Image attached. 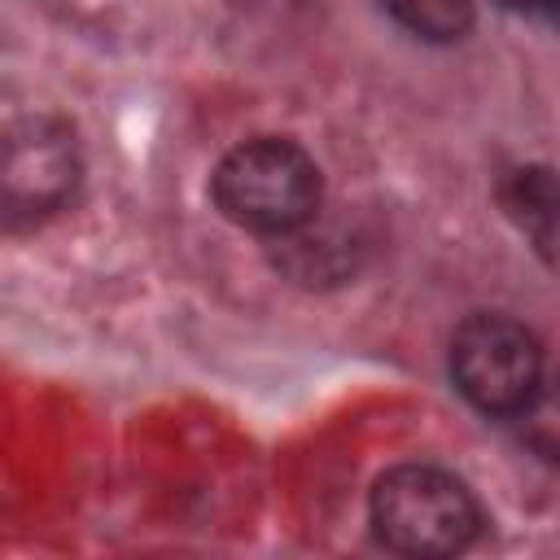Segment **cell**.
Masks as SVG:
<instances>
[{
    "label": "cell",
    "mask_w": 560,
    "mask_h": 560,
    "mask_svg": "<svg viewBox=\"0 0 560 560\" xmlns=\"http://www.w3.org/2000/svg\"><path fill=\"white\" fill-rule=\"evenodd\" d=\"M398 26L429 44H455L472 31V0H381Z\"/></svg>",
    "instance_id": "52a82bcc"
},
{
    "label": "cell",
    "mask_w": 560,
    "mask_h": 560,
    "mask_svg": "<svg viewBox=\"0 0 560 560\" xmlns=\"http://www.w3.org/2000/svg\"><path fill=\"white\" fill-rule=\"evenodd\" d=\"M372 534L381 547L411 556V560H438L459 556L477 542L486 512L468 481L438 464H394L376 477L368 499Z\"/></svg>",
    "instance_id": "6da1fadb"
},
{
    "label": "cell",
    "mask_w": 560,
    "mask_h": 560,
    "mask_svg": "<svg viewBox=\"0 0 560 560\" xmlns=\"http://www.w3.org/2000/svg\"><path fill=\"white\" fill-rule=\"evenodd\" d=\"M276 241V267L289 271L302 284H324V280H341L350 271V241H328L324 232H315V219L271 236Z\"/></svg>",
    "instance_id": "8992f818"
},
{
    "label": "cell",
    "mask_w": 560,
    "mask_h": 560,
    "mask_svg": "<svg viewBox=\"0 0 560 560\" xmlns=\"http://www.w3.org/2000/svg\"><path fill=\"white\" fill-rule=\"evenodd\" d=\"M210 192L228 223L258 236H284L319 214L324 175L298 140L254 136L223 153Z\"/></svg>",
    "instance_id": "7a4b0ae2"
},
{
    "label": "cell",
    "mask_w": 560,
    "mask_h": 560,
    "mask_svg": "<svg viewBox=\"0 0 560 560\" xmlns=\"http://www.w3.org/2000/svg\"><path fill=\"white\" fill-rule=\"evenodd\" d=\"M74 184H79V144L66 122L26 118L9 127L0 153V197L9 228L61 210Z\"/></svg>",
    "instance_id": "277c9868"
},
{
    "label": "cell",
    "mask_w": 560,
    "mask_h": 560,
    "mask_svg": "<svg viewBox=\"0 0 560 560\" xmlns=\"http://www.w3.org/2000/svg\"><path fill=\"white\" fill-rule=\"evenodd\" d=\"M499 197L521 236H529L547 262H560V175L551 166H521L503 179Z\"/></svg>",
    "instance_id": "5b68a950"
},
{
    "label": "cell",
    "mask_w": 560,
    "mask_h": 560,
    "mask_svg": "<svg viewBox=\"0 0 560 560\" xmlns=\"http://www.w3.org/2000/svg\"><path fill=\"white\" fill-rule=\"evenodd\" d=\"M451 381L486 416H525L542 394V346L512 315L477 311L451 337Z\"/></svg>",
    "instance_id": "3957f363"
},
{
    "label": "cell",
    "mask_w": 560,
    "mask_h": 560,
    "mask_svg": "<svg viewBox=\"0 0 560 560\" xmlns=\"http://www.w3.org/2000/svg\"><path fill=\"white\" fill-rule=\"evenodd\" d=\"M503 4H512V9H529V13H556V9H560V0H503Z\"/></svg>",
    "instance_id": "ba28073f"
}]
</instances>
